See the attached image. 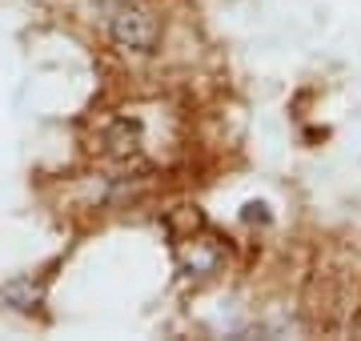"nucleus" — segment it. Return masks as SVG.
<instances>
[{
	"label": "nucleus",
	"mask_w": 361,
	"mask_h": 341,
	"mask_svg": "<svg viewBox=\"0 0 361 341\" xmlns=\"http://www.w3.org/2000/svg\"><path fill=\"white\" fill-rule=\"evenodd\" d=\"M109 37L121 53L149 56L161 44V16L145 0H116L109 8Z\"/></svg>",
	"instance_id": "f257e3e1"
},
{
	"label": "nucleus",
	"mask_w": 361,
	"mask_h": 341,
	"mask_svg": "<svg viewBox=\"0 0 361 341\" xmlns=\"http://www.w3.org/2000/svg\"><path fill=\"white\" fill-rule=\"evenodd\" d=\"M137 149H141V120L121 117L116 125L104 129V153H109V157L129 161V157H137Z\"/></svg>",
	"instance_id": "f03ea898"
},
{
	"label": "nucleus",
	"mask_w": 361,
	"mask_h": 341,
	"mask_svg": "<svg viewBox=\"0 0 361 341\" xmlns=\"http://www.w3.org/2000/svg\"><path fill=\"white\" fill-rule=\"evenodd\" d=\"M44 297V289L32 277H16L8 285H0V309H16V314H32Z\"/></svg>",
	"instance_id": "7ed1b4c3"
},
{
	"label": "nucleus",
	"mask_w": 361,
	"mask_h": 341,
	"mask_svg": "<svg viewBox=\"0 0 361 341\" xmlns=\"http://www.w3.org/2000/svg\"><path fill=\"white\" fill-rule=\"evenodd\" d=\"M217 261H221V253L217 249H209L205 241H193V249L185 253V269H189V277H205V273H213L217 269Z\"/></svg>",
	"instance_id": "20e7f679"
}]
</instances>
